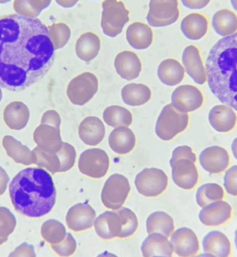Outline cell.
I'll list each match as a JSON object with an SVG mask.
<instances>
[{
	"instance_id": "6da1fadb",
	"label": "cell",
	"mask_w": 237,
	"mask_h": 257,
	"mask_svg": "<svg viewBox=\"0 0 237 257\" xmlns=\"http://www.w3.org/2000/svg\"><path fill=\"white\" fill-rule=\"evenodd\" d=\"M48 28L38 18H0V87L21 91L42 79L54 64Z\"/></svg>"
},
{
	"instance_id": "7a4b0ae2",
	"label": "cell",
	"mask_w": 237,
	"mask_h": 257,
	"mask_svg": "<svg viewBox=\"0 0 237 257\" xmlns=\"http://www.w3.org/2000/svg\"><path fill=\"white\" fill-rule=\"evenodd\" d=\"M9 194L18 213L38 218L53 209L57 192L48 172L40 168H27L14 177L9 184Z\"/></svg>"
},
{
	"instance_id": "3957f363",
	"label": "cell",
	"mask_w": 237,
	"mask_h": 257,
	"mask_svg": "<svg viewBox=\"0 0 237 257\" xmlns=\"http://www.w3.org/2000/svg\"><path fill=\"white\" fill-rule=\"evenodd\" d=\"M208 84L214 96L237 111V33L220 39L206 60Z\"/></svg>"
},
{
	"instance_id": "277c9868",
	"label": "cell",
	"mask_w": 237,
	"mask_h": 257,
	"mask_svg": "<svg viewBox=\"0 0 237 257\" xmlns=\"http://www.w3.org/2000/svg\"><path fill=\"white\" fill-rule=\"evenodd\" d=\"M197 160L192 149L188 146H180L173 151L170 160L172 178L175 184L184 190H191L198 182V171L196 167Z\"/></svg>"
},
{
	"instance_id": "5b68a950",
	"label": "cell",
	"mask_w": 237,
	"mask_h": 257,
	"mask_svg": "<svg viewBox=\"0 0 237 257\" xmlns=\"http://www.w3.org/2000/svg\"><path fill=\"white\" fill-rule=\"evenodd\" d=\"M189 116L178 111L172 104L166 105L157 120V136L164 141L172 140L188 127Z\"/></svg>"
},
{
	"instance_id": "8992f818",
	"label": "cell",
	"mask_w": 237,
	"mask_h": 257,
	"mask_svg": "<svg viewBox=\"0 0 237 257\" xmlns=\"http://www.w3.org/2000/svg\"><path fill=\"white\" fill-rule=\"evenodd\" d=\"M101 27L105 36L114 38L123 31L129 21V12L122 2L105 0L102 3Z\"/></svg>"
},
{
	"instance_id": "52a82bcc",
	"label": "cell",
	"mask_w": 237,
	"mask_h": 257,
	"mask_svg": "<svg viewBox=\"0 0 237 257\" xmlns=\"http://www.w3.org/2000/svg\"><path fill=\"white\" fill-rule=\"evenodd\" d=\"M131 191L129 181L126 177L114 174L104 184L101 193L102 204L109 209H120L128 199Z\"/></svg>"
},
{
	"instance_id": "ba28073f",
	"label": "cell",
	"mask_w": 237,
	"mask_h": 257,
	"mask_svg": "<svg viewBox=\"0 0 237 257\" xmlns=\"http://www.w3.org/2000/svg\"><path fill=\"white\" fill-rule=\"evenodd\" d=\"M179 18L178 0H150L147 21L152 27L172 25Z\"/></svg>"
},
{
	"instance_id": "9c48e42d",
	"label": "cell",
	"mask_w": 237,
	"mask_h": 257,
	"mask_svg": "<svg viewBox=\"0 0 237 257\" xmlns=\"http://www.w3.org/2000/svg\"><path fill=\"white\" fill-rule=\"evenodd\" d=\"M137 191L146 197H155L164 193L168 185V177L155 168L145 169L136 177Z\"/></svg>"
},
{
	"instance_id": "30bf717a",
	"label": "cell",
	"mask_w": 237,
	"mask_h": 257,
	"mask_svg": "<svg viewBox=\"0 0 237 257\" xmlns=\"http://www.w3.org/2000/svg\"><path fill=\"white\" fill-rule=\"evenodd\" d=\"M98 90V79L90 72H84L75 77L69 83L67 95L74 105H85Z\"/></svg>"
},
{
	"instance_id": "8fae6325",
	"label": "cell",
	"mask_w": 237,
	"mask_h": 257,
	"mask_svg": "<svg viewBox=\"0 0 237 257\" xmlns=\"http://www.w3.org/2000/svg\"><path fill=\"white\" fill-rule=\"evenodd\" d=\"M109 159L105 151L99 148L86 150L80 155L78 169L81 173L90 178L99 179L106 175Z\"/></svg>"
},
{
	"instance_id": "7c38bea8",
	"label": "cell",
	"mask_w": 237,
	"mask_h": 257,
	"mask_svg": "<svg viewBox=\"0 0 237 257\" xmlns=\"http://www.w3.org/2000/svg\"><path fill=\"white\" fill-rule=\"evenodd\" d=\"M39 153L40 166L47 168L52 173L66 172L75 164L76 152L72 145L67 143H63L61 148L57 152L45 153L36 149Z\"/></svg>"
},
{
	"instance_id": "4fadbf2b",
	"label": "cell",
	"mask_w": 237,
	"mask_h": 257,
	"mask_svg": "<svg viewBox=\"0 0 237 257\" xmlns=\"http://www.w3.org/2000/svg\"><path fill=\"white\" fill-rule=\"evenodd\" d=\"M171 100L173 106L180 112H192L203 105V96L194 86L182 85L173 91Z\"/></svg>"
},
{
	"instance_id": "5bb4252c",
	"label": "cell",
	"mask_w": 237,
	"mask_h": 257,
	"mask_svg": "<svg viewBox=\"0 0 237 257\" xmlns=\"http://www.w3.org/2000/svg\"><path fill=\"white\" fill-rule=\"evenodd\" d=\"M170 237L173 252L179 257H193L200 251L198 238L190 228H179Z\"/></svg>"
},
{
	"instance_id": "9a60e30c",
	"label": "cell",
	"mask_w": 237,
	"mask_h": 257,
	"mask_svg": "<svg viewBox=\"0 0 237 257\" xmlns=\"http://www.w3.org/2000/svg\"><path fill=\"white\" fill-rule=\"evenodd\" d=\"M233 214L231 205L225 201H218L202 208L199 220L204 226L218 227L230 221Z\"/></svg>"
},
{
	"instance_id": "2e32d148",
	"label": "cell",
	"mask_w": 237,
	"mask_h": 257,
	"mask_svg": "<svg viewBox=\"0 0 237 257\" xmlns=\"http://www.w3.org/2000/svg\"><path fill=\"white\" fill-rule=\"evenodd\" d=\"M96 214L87 203H78L69 208L66 217V224L74 232H82L94 224Z\"/></svg>"
},
{
	"instance_id": "e0dca14e",
	"label": "cell",
	"mask_w": 237,
	"mask_h": 257,
	"mask_svg": "<svg viewBox=\"0 0 237 257\" xmlns=\"http://www.w3.org/2000/svg\"><path fill=\"white\" fill-rule=\"evenodd\" d=\"M200 163L209 173H221L228 167L230 157L227 151L221 147H209L200 154Z\"/></svg>"
},
{
	"instance_id": "ac0fdd59",
	"label": "cell",
	"mask_w": 237,
	"mask_h": 257,
	"mask_svg": "<svg viewBox=\"0 0 237 257\" xmlns=\"http://www.w3.org/2000/svg\"><path fill=\"white\" fill-rule=\"evenodd\" d=\"M93 225L96 234L102 239L119 238L122 233V218L117 211L102 213L96 217Z\"/></svg>"
},
{
	"instance_id": "d6986e66",
	"label": "cell",
	"mask_w": 237,
	"mask_h": 257,
	"mask_svg": "<svg viewBox=\"0 0 237 257\" xmlns=\"http://www.w3.org/2000/svg\"><path fill=\"white\" fill-rule=\"evenodd\" d=\"M182 63L188 75L197 84H205L206 81V72L198 48L194 45L185 48L182 54Z\"/></svg>"
},
{
	"instance_id": "ffe728a7",
	"label": "cell",
	"mask_w": 237,
	"mask_h": 257,
	"mask_svg": "<svg viewBox=\"0 0 237 257\" xmlns=\"http://www.w3.org/2000/svg\"><path fill=\"white\" fill-rule=\"evenodd\" d=\"M203 250L215 257H231L232 244L228 237L219 230L208 232L203 239Z\"/></svg>"
},
{
	"instance_id": "44dd1931",
	"label": "cell",
	"mask_w": 237,
	"mask_h": 257,
	"mask_svg": "<svg viewBox=\"0 0 237 257\" xmlns=\"http://www.w3.org/2000/svg\"><path fill=\"white\" fill-rule=\"evenodd\" d=\"M114 67L117 73L124 79L131 81L140 76L142 63L135 53L125 51L119 53L114 60Z\"/></svg>"
},
{
	"instance_id": "7402d4cb",
	"label": "cell",
	"mask_w": 237,
	"mask_h": 257,
	"mask_svg": "<svg viewBox=\"0 0 237 257\" xmlns=\"http://www.w3.org/2000/svg\"><path fill=\"white\" fill-rule=\"evenodd\" d=\"M143 257L157 256L173 257V247L165 235L160 233L149 234L142 244Z\"/></svg>"
},
{
	"instance_id": "603a6c76",
	"label": "cell",
	"mask_w": 237,
	"mask_h": 257,
	"mask_svg": "<svg viewBox=\"0 0 237 257\" xmlns=\"http://www.w3.org/2000/svg\"><path fill=\"white\" fill-rule=\"evenodd\" d=\"M209 120L214 130L228 133L235 127L237 117L233 108L225 105H216L209 111Z\"/></svg>"
},
{
	"instance_id": "cb8c5ba5",
	"label": "cell",
	"mask_w": 237,
	"mask_h": 257,
	"mask_svg": "<svg viewBox=\"0 0 237 257\" xmlns=\"http://www.w3.org/2000/svg\"><path fill=\"white\" fill-rule=\"evenodd\" d=\"M105 128L100 119L96 117H86L80 124L78 134L86 145L96 146L105 136Z\"/></svg>"
},
{
	"instance_id": "d4e9b609",
	"label": "cell",
	"mask_w": 237,
	"mask_h": 257,
	"mask_svg": "<svg viewBox=\"0 0 237 257\" xmlns=\"http://www.w3.org/2000/svg\"><path fill=\"white\" fill-rule=\"evenodd\" d=\"M209 23L206 17L200 14L188 15L181 23V30L187 39L190 40H200L206 36Z\"/></svg>"
},
{
	"instance_id": "484cf974",
	"label": "cell",
	"mask_w": 237,
	"mask_h": 257,
	"mask_svg": "<svg viewBox=\"0 0 237 257\" xmlns=\"http://www.w3.org/2000/svg\"><path fill=\"white\" fill-rule=\"evenodd\" d=\"M127 40L134 49H147L153 41V32L149 26L143 23L131 24L127 30Z\"/></svg>"
},
{
	"instance_id": "4316f807",
	"label": "cell",
	"mask_w": 237,
	"mask_h": 257,
	"mask_svg": "<svg viewBox=\"0 0 237 257\" xmlns=\"http://www.w3.org/2000/svg\"><path fill=\"white\" fill-rule=\"evenodd\" d=\"M108 144L114 152L118 154H128L135 147V135L128 127L114 128L108 138Z\"/></svg>"
},
{
	"instance_id": "83f0119b",
	"label": "cell",
	"mask_w": 237,
	"mask_h": 257,
	"mask_svg": "<svg viewBox=\"0 0 237 257\" xmlns=\"http://www.w3.org/2000/svg\"><path fill=\"white\" fill-rule=\"evenodd\" d=\"M158 75L163 84L176 86L180 84L185 77V69L177 60L167 59L158 66Z\"/></svg>"
},
{
	"instance_id": "f1b7e54d",
	"label": "cell",
	"mask_w": 237,
	"mask_h": 257,
	"mask_svg": "<svg viewBox=\"0 0 237 257\" xmlns=\"http://www.w3.org/2000/svg\"><path fill=\"white\" fill-rule=\"evenodd\" d=\"M100 40L96 34L86 33L81 35L75 45L77 57L83 61L90 62L99 54Z\"/></svg>"
},
{
	"instance_id": "f546056e",
	"label": "cell",
	"mask_w": 237,
	"mask_h": 257,
	"mask_svg": "<svg viewBox=\"0 0 237 257\" xmlns=\"http://www.w3.org/2000/svg\"><path fill=\"white\" fill-rule=\"evenodd\" d=\"M212 27L219 36H232L237 33V15L229 9H221L214 15Z\"/></svg>"
},
{
	"instance_id": "4dcf8cb0",
	"label": "cell",
	"mask_w": 237,
	"mask_h": 257,
	"mask_svg": "<svg viewBox=\"0 0 237 257\" xmlns=\"http://www.w3.org/2000/svg\"><path fill=\"white\" fill-rule=\"evenodd\" d=\"M146 229L149 234H162L168 238L174 232V220L167 213L156 211L152 213L148 217L146 220Z\"/></svg>"
},
{
	"instance_id": "1f68e13d",
	"label": "cell",
	"mask_w": 237,
	"mask_h": 257,
	"mask_svg": "<svg viewBox=\"0 0 237 257\" xmlns=\"http://www.w3.org/2000/svg\"><path fill=\"white\" fill-rule=\"evenodd\" d=\"M122 96L124 102L131 106H140L149 102L152 91L143 84H130L123 87Z\"/></svg>"
},
{
	"instance_id": "d6a6232c",
	"label": "cell",
	"mask_w": 237,
	"mask_h": 257,
	"mask_svg": "<svg viewBox=\"0 0 237 257\" xmlns=\"http://www.w3.org/2000/svg\"><path fill=\"white\" fill-rule=\"evenodd\" d=\"M103 120L111 127H128L133 121L132 114L129 110L117 105L105 108L103 112Z\"/></svg>"
},
{
	"instance_id": "836d02e7",
	"label": "cell",
	"mask_w": 237,
	"mask_h": 257,
	"mask_svg": "<svg viewBox=\"0 0 237 257\" xmlns=\"http://www.w3.org/2000/svg\"><path fill=\"white\" fill-rule=\"evenodd\" d=\"M224 197V190L219 184L209 183L199 187L196 194V201L199 206L203 208L209 204L223 200Z\"/></svg>"
},
{
	"instance_id": "e575fe53",
	"label": "cell",
	"mask_w": 237,
	"mask_h": 257,
	"mask_svg": "<svg viewBox=\"0 0 237 257\" xmlns=\"http://www.w3.org/2000/svg\"><path fill=\"white\" fill-rule=\"evenodd\" d=\"M52 0H15L14 9L21 16L36 18L44 9L51 5Z\"/></svg>"
},
{
	"instance_id": "d590c367",
	"label": "cell",
	"mask_w": 237,
	"mask_h": 257,
	"mask_svg": "<svg viewBox=\"0 0 237 257\" xmlns=\"http://www.w3.org/2000/svg\"><path fill=\"white\" fill-rule=\"evenodd\" d=\"M66 229L58 220H46L41 227V235L50 244H57L63 241L66 236Z\"/></svg>"
},
{
	"instance_id": "8d00e7d4",
	"label": "cell",
	"mask_w": 237,
	"mask_h": 257,
	"mask_svg": "<svg viewBox=\"0 0 237 257\" xmlns=\"http://www.w3.org/2000/svg\"><path fill=\"white\" fill-rule=\"evenodd\" d=\"M120 215L122 221V231L120 238H127L132 236L139 226L138 219L134 211L128 208H121L116 210Z\"/></svg>"
},
{
	"instance_id": "74e56055",
	"label": "cell",
	"mask_w": 237,
	"mask_h": 257,
	"mask_svg": "<svg viewBox=\"0 0 237 257\" xmlns=\"http://www.w3.org/2000/svg\"><path fill=\"white\" fill-rule=\"evenodd\" d=\"M48 32L55 50L63 48L70 39V29L63 23L53 24L48 28Z\"/></svg>"
},
{
	"instance_id": "f35d334b",
	"label": "cell",
	"mask_w": 237,
	"mask_h": 257,
	"mask_svg": "<svg viewBox=\"0 0 237 257\" xmlns=\"http://www.w3.org/2000/svg\"><path fill=\"white\" fill-rule=\"evenodd\" d=\"M16 225V218L14 214L7 208H0V245L8 241Z\"/></svg>"
},
{
	"instance_id": "ab89813d",
	"label": "cell",
	"mask_w": 237,
	"mask_h": 257,
	"mask_svg": "<svg viewBox=\"0 0 237 257\" xmlns=\"http://www.w3.org/2000/svg\"><path fill=\"white\" fill-rule=\"evenodd\" d=\"M51 248L56 254L60 257H70L75 253L77 248V243L72 234H66L63 241L57 244H52Z\"/></svg>"
},
{
	"instance_id": "60d3db41",
	"label": "cell",
	"mask_w": 237,
	"mask_h": 257,
	"mask_svg": "<svg viewBox=\"0 0 237 257\" xmlns=\"http://www.w3.org/2000/svg\"><path fill=\"white\" fill-rule=\"evenodd\" d=\"M224 186L228 194L237 196V166H232L226 172Z\"/></svg>"
},
{
	"instance_id": "b9f144b4",
	"label": "cell",
	"mask_w": 237,
	"mask_h": 257,
	"mask_svg": "<svg viewBox=\"0 0 237 257\" xmlns=\"http://www.w3.org/2000/svg\"><path fill=\"white\" fill-rule=\"evenodd\" d=\"M8 257H36L34 247L28 243H23L15 249Z\"/></svg>"
},
{
	"instance_id": "7bdbcfd3",
	"label": "cell",
	"mask_w": 237,
	"mask_h": 257,
	"mask_svg": "<svg viewBox=\"0 0 237 257\" xmlns=\"http://www.w3.org/2000/svg\"><path fill=\"white\" fill-rule=\"evenodd\" d=\"M185 7L190 9H202L206 7L211 0H181Z\"/></svg>"
},
{
	"instance_id": "ee69618b",
	"label": "cell",
	"mask_w": 237,
	"mask_h": 257,
	"mask_svg": "<svg viewBox=\"0 0 237 257\" xmlns=\"http://www.w3.org/2000/svg\"><path fill=\"white\" fill-rule=\"evenodd\" d=\"M56 3L63 8L69 9L75 6L78 3V0H55Z\"/></svg>"
},
{
	"instance_id": "f6af8a7d",
	"label": "cell",
	"mask_w": 237,
	"mask_h": 257,
	"mask_svg": "<svg viewBox=\"0 0 237 257\" xmlns=\"http://www.w3.org/2000/svg\"><path fill=\"white\" fill-rule=\"evenodd\" d=\"M232 152L237 160V138L233 140V143H232Z\"/></svg>"
},
{
	"instance_id": "bcb514c9",
	"label": "cell",
	"mask_w": 237,
	"mask_h": 257,
	"mask_svg": "<svg viewBox=\"0 0 237 257\" xmlns=\"http://www.w3.org/2000/svg\"><path fill=\"white\" fill-rule=\"evenodd\" d=\"M96 257H118L116 256V255L113 254V253H109L108 251L103 252V253H100V254L98 255Z\"/></svg>"
},
{
	"instance_id": "7dc6e473",
	"label": "cell",
	"mask_w": 237,
	"mask_h": 257,
	"mask_svg": "<svg viewBox=\"0 0 237 257\" xmlns=\"http://www.w3.org/2000/svg\"><path fill=\"white\" fill-rule=\"evenodd\" d=\"M193 257H215V256H213V255L210 254V253H200V254H199V255H196V256H194Z\"/></svg>"
},
{
	"instance_id": "c3c4849f",
	"label": "cell",
	"mask_w": 237,
	"mask_h": 257,
	"mask_svg": "<svg viewBox=\"0 0 237 257\" xmlns=\"http://www.w3.org/2000/svg\"><path fill=\"white\" fill-rule=\"evenodd\" d=\"M231 2L232 6H233V9L237 12V0H230Z\"/></svg>"
},
{
	"instance_id": "681fc988",
	"label": "cell",
	"mask_w": 237,
	"mask_h": 257,
	"mask_svg": "<svg viewBox=\"0 0 237 257\" xmlns=\"http://www.w3.org/2000/svg\"><path fill=\"white\" fill-rule=\"evenodd\" d=\"M234 243H235V246H236V248L237 250V229H236V232H235Z\"/></svg>"
},
{
	"instance_id": "f907efd6",
	"label": "cell",
	"mask_w": 237,
	"mask_h": 257,
	"mask_svg": "<svg viewBox=\"0 0 237 257\" xmlns=\"http://www.w3.org/2000/svg\"><path fill=\"white\" fill-rule=\"evenodd\" d=\"M10 1H12V0H0V4H4V3H9Z\"/></svg>"
},
{
	"instance_id": "816d5d0a",
	"label": "cell",
	"mask_w": 237,
	"mask_h": 257,
	"mask_svg": "<svg viewBox=\"0 0 237 257\" xmlns=\"http://www.w3.org/2000/svg\"><path fill=\"white\" fill-rule=\"evenodd\" d=\"M153 257H166V256H153Z\"/></svg>"
}]
</instances>
